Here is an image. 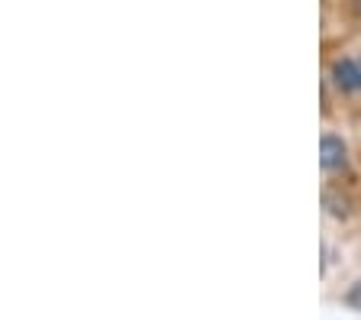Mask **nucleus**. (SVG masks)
<instances>
[{"label": "nucleus", "mask_w": 361, "mask_h": 320, "mask_svg": "<svg viewBox=\"0 0 361 320\" xmlns=\"http://www.w3.org/2000/svg\"><path fill=\"white\" fill-rule=\"evenodd\" d=\"M345 301L355 307V311H361V282H355L352 288H348V295H345Z\"/></svg>", "instance_id": "3"}, {"label": "nucleus", "mask_w": 361, "mask_h": 320, "mask_svg": "<svg viewBox=\"0 0 361 320\" xmlns=\"http://www.w3.org/2000/svg\"><path fill=\"white\" fill-rule=\"evenodd\" d=\"M358 10H361V0H358Z\"/></svg>", "instance_id": "5"}, {"label": "nucleus", "mask_w": 361, "mask_h": 320, "mask_svg": "<svg viewBox=\"0 0 361 320\" xmlns=\"http://www.w3.org/2000/svg\"><path fill=\"white\" fill-rule=\"evenodd\" d=\"M355 61H358V84H361V55H358V59H355Z\"/></svg>", "instance_id": "4"}, {"label": "nucleus", "mask_w": 361, "mask_h": 320, "mask_svg": "<svg viewBox=\"0 0 361 320\" xmlns=\"http://www.w3.org/2000/svg\"><path fill=\"white\" fill-rule=\"evenodd\" d=\"M319 165H323V172H342L348 165V143L338 133H323V139H319Z\"/></svg>", "instance_id": "1"}, {"label": "nucleus", "mask_w": 361, "mask_h": 320, "mask_svg": "<svg viewBox=\"0 0 361 320\" xmlns=\"http://www.w3.org/2000/svg\"><path fill=\"white\" fill-rule=\"evenodd\" d=\"M329 75H332V84H336L338 91H345V94L361 91V84H358V61L348 59V55H342V59L332 61Z\"/></svg>", "instance_id": "2"}]
</instances>
